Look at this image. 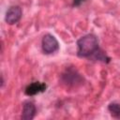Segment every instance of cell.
Masks as SVG:
<instances>
[{
    "instance_id": "obj_7",
    "label": "cell",
    "mask_w": 120,
    "mask_h": 120,
    "mask_svg": "<svg viewBox=\"0 0 120 120\" xmlns=\"http://www.w3.org/2000/svg\"><path fill=\"white\" fill-rule=\"evenodd\" d=\"M108 111L110 112V113L112 117L120 119V103L111 102L108 105Z\"/></svg>"
},
{
    "instance_id": "obj_1",
    "label": "cell",
    "mask_w": 120,
    "mask_h": 120,
    "mask_svg": "<svg viewBox=\"0 0 120 120\" xmlns=\"http://www.w3.org/2000/svg\"><path fill=\"white\" fill-rule=\"evenodd\" d=\"M77 48L79 57H91L99 49L98 38L93 34H87L78 39Z\"/></svg>"
},
{
    "instance_id": "obj_2",
    "label": "cell",
    "mask_w": 120,
    "mask_h": 120,
    "mask_svg": "<svg viewBox=\"0 0 120 120\" xmlns=\"http://www.w3.org/2000/svg\"><path fill=\"white\" fill-rule=\"evenodd\" d=\"M60 81L63 84L68 87H77L83 83V77L78 70L72 67L67 68L60 76Z\"/></svg>"
},
{
    "instance_id": "obj_9",
    "label": "cell",
    "mask_w": 120,
    "mask_h": 120,
    "mask_svg": "<svg viewBox=\"0 0 120 120\" xmlns=\"http://www.w3.org/2000/svg\"><path fill=\"white\" fill-rule=\"evenodd\" d=\"M85 0H73V6L74 7H79L82 2H84Z\"/></svg>"
},
{
    "instance_id": "obj_8",
    "label": "cell",
    "mask_w": 120,
    "mask_h": 120,
    "mask_svg": "<svg viewBox=\"0 0 120 120\" xmlns=\"http://www.w3.org/2000/svg\"><path fill=\"white\" fill-rule=\"evenodd\" d=\"M94 60H97V61H101L103 63H109L111 58L109 56H107V54L101 50V49H98L92 56H91Z\"/></svg>"
},
{
    "instance_id": "obj_3",
    "label": "cell",
    "mask_w": 120,
    "mask_h": 120,
    "mask_svg": "<svg viewBox=\"0 0 120 120\" xmlns=\"http://www.w3.org/2000/svg\"><path fill=\"white\" fill-rule=\"evenodd\" d=\"M41 48L44 53L51 54L58 51L59 49V43L56 39V38L51 34H46L42 38L41 40Z\"/></svg>"
},
{
    "instance_id": "obj_4",
    "label": "cell",
    "mask_w": 120,
    "mask_h": 120,
    "mask_svg": "<svg viewBox=\"0 0 120 120\" xmlns=\"http://www.w3.org/2000/svg\"><path fill=\"white\" fill-rule=\"evenodd\" d=\"M22 15V10L19 6H12L10 7L5 16V21L8 24H15L16 22H18Z\"/></svg>"
},
{
    "instance_id": "obj_6",
    "label": "cell",
    "mask_w": 120,
    "mask_h": 120,
    "mask_svg": "<svg viewBox=\"0 0 120 120\" xmlns=\"http://www.w3.org/2000/svg\"><path fill=\"white\" fill-rule=\"evenodd\" d=\"M46 88H47V85H46L45 82H34L28 84L25 87L24 93H25V95L31 97V96H35L37 94H39V93L44 92L46 90Z\"/></svg>"
},
{
    "instance_id": "obj_5",
    "label": "cell",
    "mask_w": 120,
    "mask_h": 120,
    "mask_svg": "<svg viewBox=\"0 0 120 120\" xmlns=\"http://www.w3.org/2000/svg\"><path fill=\"white\" fill-rule=\"evenodd\" d=\"M37 108L36 105L30 101H24L22 105V120H32L36 115Z\"/></svg>"
}]
</instances>
